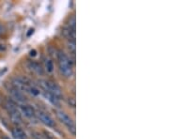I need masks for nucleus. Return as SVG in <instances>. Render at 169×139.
<instances>
[{
  "label": "nucleus",
  "instance_id": "obj_2",
  "mask_svg": "<svg viewBox=\"0 0 169 139\" xmlns=\"http://www.w3.org/2000/svg\"><path fill=\"white\" fill-rule=\"evenodd\" d=\"M39 83H40L39 85L43 88V91L50 92V93L54 94L59 99L62 96L61 88L55 83H54L52 81H48V80H40V81H39Z\"/></svg>",
  "mask_w": 169,
  "mask_h": 139
},
{
  "label": "nucleus",
  "instance_id": "obj_9",
  "mask_svg": "<svg viewBox=\"0 0 169 139\" xmlns=\"http://www.w3.org/2000/svg\"><path fill=\"white\" fill-rule=\"evenodd\" d=\"M44 97L54 105H59V99L54 96V94L50 93V92H47V91H44Z\"/></svg>",
  "mask_w": 169,
  "mask_h": 139
},
{
  "label": "nucleus",
  "instance_id": "obj_7",
  "mask_svg": "<svg viewBox=\"0 0 169 139\" xmlns=\"http://www.w3.org/2000/svg\"><path fill=\"white\" fill-rule=\"evenodd\" d=\"M28 67H29V69H30L32 72H34L35 73H37V74H39V75H42V74L44 73L42 67H41L39 63H37V62L29 61V62H28Z\"/></svg>",
  "mask_w": 169,
  "mask_h": 139
},
{
  "label": "nucleus",
  "instance_id": "obj_13",
  "mask_svg": "<svg viewBox=\"0 0 169 139\" xmlns=\"http://www.w3.org/2000/svg\"><path fill=\"white\" fill-rule=\"evenodd\" d=\"M46 68H47V71L49 72H53V69H54V65H53V62L51 60H48L47 63H46Z\"/></svg>",
  "mask_w": 169,
  "mask_h": 139
},
{
  "label": "nucleus",
  "instance_id": "obj_1",
  "mask_svg": "<svg viewBox=\"0 0 169 139\" xmlns=\"http://www.w3.org/2000/svg\"><path fill=\"white\" fill-rule=\"evenodd\" d=\"M58 61L60 72L67 78H70L73 75V67L71 59L61 51L58 54Z\"/></svg>",
  "mask_w": 169,
  "mask_h": 139
},
{
  "label": "nucleus",
  "instance_id": "obj_16",
  "mask_svg": "<svg viewBox=\"0 0 169 139\" xmlns=\"http://www.w3.org/2000/svg\"><path fill=\"white\" fill-rule=\"evenodd\" d=\"M1 139H12V138H11L10 136H7V135H2Z\"/></svg>",
  "mask_w": 169,
  "mask_h": 139
},
{
  "label": "nucleus",
  "instance_id": "obj_12",
  "mask_svg": "<svg viewBox=\"0 0 169 139\" xmlns=\"http://www.w3.org/2000/svg\"><path fill=\"white\" fill-rule=\"evenodd\" d=\"M67 102H68V104H69L71 107H73V108H74V107H75V99H74V98H73V97H69V98H68V100H67Z\"/></svg>",
  "mask_w": 169,
  "mask_h": 139
},
{
  "label": "nucleus",
  "instance_id": "obj_8",
  "mask_svg": "<svg viewBox=\"0 0 169 139\" xmlns=\"http://www.w3.org/2000/svg\"><path fill=\"white\" fill-rule=\"evenodd\" d=\"M12 133L14 139H26V134L21 128H13L12 130Z\"/></svg>",
  "mask_w": 169,
  "mask_h": 139
},
{
  "label": "nucleus",
  "instance_id": "obj_14",
  "mask_svg": "<svg viewBox=\"0 0 169 139\" xmlns=\"http://www.w3.org/2000/svg\"><path fill=\"white\" fill-rule=\"evenodd\" d=\"M68 130H69V132L73 134V135H75V132H76V129H75V124H73V125H72V126H70V127H68Z\"/></svg>",
  "mask_w": 169,
  "mask_h": 139
},
{
  "label": "nucleus",
  "instance_id": "obj_6",
  "mask_svg": "<svg viewBox=\"0 0 169 139\" xmlns=\"http://www.w3.org/2000/svg\"><path fill=\"white\" fill-rule=\"evenodd\" d=\"M20 113H22L26 118H34L36 116L35 110L30 105H21L20 106Z\"/></svg>",
  "mask_w": 169,
  "mask_h": 139
},
{
  "label": "nucleus",
  "instance_id": "obj_15",
  "mask_svg": "<svg viewBox=\"0 0 169 139\" xmlns=\"http://www.w3.org/2000/svg\"><path fill=\"white\" fill-rule=\"evenodd\" d=\"M36 55H37V51H36L35 49H33V50L30 51V56H31V57H36Z\"/></svg>",
  "mask_w": 169,
  "mask_h": 139
},
{
  "label": "nucleus",
  "instance_id": "obj_5",
  "mask_svg": "<svg viewBox=\"0 0 169 139\" xmlns=\"http://www.w3.org/2000/svg\"><path fill=\"white\" fill-rule=\"evenodd\" d=\"M55 115H56V117H58V118L60 120V122H62L63 124H65L67 126V128L74 124L73 120L63 111H60V110L55 111Z\"/></svg>",
  "mask_w": 169,
  "mask_h": 139
},
{
  "label": "nucleus",
  "instance_id": "obj_4",
  "mask_svg": "<svg viewBox=\"0 0 169 139\" xmlns=\"http://www.w3.org/2000/svg\"><path fill=\"white\" fill-rule=\"evenodd\" d=\"M38 118L43 123L45 124L46 126H49V127H54V119L52 118V117L50 115H48L47 113L43 112V111H38V113L36 114Z\"/></svg>",
  "mask_w": 169,
  "mask_h": 139
},
{
  "label": "nucleus",
  "instance_id": "obj_3",
  "mask_svg": "<svg viewBox=\"0 0 169 139\" xmlns=\"http://www.w3.org/2000/svg\"><path fill=\"white\" fill-rule=\"evenodd\" d=\"M6 88L8 90V92L11 94V96L12 97V99H14L15 101L19 102V103H25L26 102V97L23 94V92H21L20 90H18L16 87H14L12 84L10 85H6Z\"/></svg>",
  "mask_w": 169,
  "mask_h": 139
},
{
  "label": "nucleus",
  "instance_id": "obj_11",
  "mask_svg": "<svg viewBox=\"0 0 169 139\" xmlns=\"http://www.w3.org/2000/svg\"><path fill=\"white\" fill-rule=\"evenodd\" d=\"M68 27H70L71 29H73V30H75V17L74 16H73L70 20H69V26Z\"/></svg>",
  "mask_w": 169,
  "mask_h": 139
},
{
  "label": "nucleus",
  "instance_id": "obj_10",
  "mask_svg": "<svg viewBox=\"0 0 169 139\" xmlns=\"http://www.w3.org/2000/svg\"><path fill=\"white\" fill-rule=\"evenodd\" d=\"M67 45L70 52H72V54L74 55L75 54V40H68Z\"/></svg>",
  "mask_w": 169,
  "mask_h": 139
}]
</instances>
